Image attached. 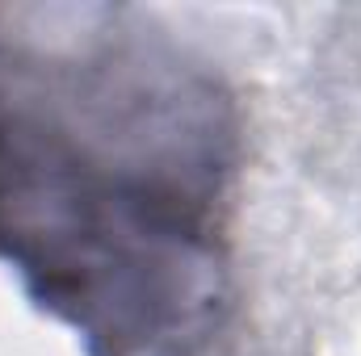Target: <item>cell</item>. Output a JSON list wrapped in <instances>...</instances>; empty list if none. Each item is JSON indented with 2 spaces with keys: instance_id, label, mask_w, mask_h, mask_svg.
<instances>
[{
  "instance_id": "6da1fadb",
  "label": "cell",
  "mask_w": 361,
  "mask_h": 356,
  "mask_svg": "<svg viewBox=\"0 0 361 356\" xmlns=\"http://www.w3.org/2000/svg\"><path fill=\"white\" fill-rule=\"evenodd\" d=\"M0 256L89 356H143L214 302L202 201L164 177L92 164L59 130L0 117Z\"/></svg>"
}]
</instances>
